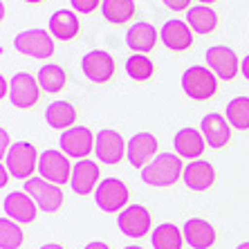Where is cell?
<instances>
[{
  "instance_id": "obj_1",
  "label": "cell",
  "mask_w": 249,
  "mask_h": 249,
  "mask_svg": "<svg viewBox=\"0 0 249 249\" xmlns=\"http://www.w3.org/2000/svg\"><path fill=\"white\" fill-rule=\"evenodd\" d=\"M182 173H184V164L178 153H160L148 166L142 168V180L148 186L166 189L182 180Z\"/></svg>"
},
{
  "instance_id": "obj_2",
  "label": "cell",
  "mask_w": 249,
  "mask_h": 249,
  "mask_svg": "<svg viewBox=\"0 0 249 249\" xmlns=\"http://www.w3.org/2000/svg\"><path fill=\"white\" fill-rule=\"evenodd\" d=\"M38 160H41V155H38L34 144L14 142L12 148L7 151V155L2 157V164L7 166V171H9L14 180H29L38 168Z\"/></svg>"
},
{
  "instance_id": "obj_3",
  "label": "cell",
  "mask_w": 249,
  "mask_h": 249,
  "mask_svg": "<svg viewBox=\"0 0 249 249\" xmlns=\"http://www.w3.org/2000/svg\"><path fill=\"white\" fill-rule=\"evenodd\" d=\"M182 90L193 101H207L218 92V76L209 68L193 65L182 74Z\"/></svg>"
},
{
  "instance_id": "obj_4",
  "label": "cell",
  "mask_w": 249,
  "mask_h": 249,
  "mask_svg": "<svg viewBox=\"0 0 249 249\" xmlns=\"http://www.w3.org/2000/svg\"><path fill=\"white\" fill-rule=\"evenodd\" d=\"M128 186L119 178H106L94 191V202L104 213H119L128 207Z\"/></svg>"
},
{
  "instance_id": "obj_5",
  "label": "cell",
  "mask_w": 249,
  "mask_h": 249,
  "mask_svg": "<svg viewBox=\"0 0 249 249\" xmlns=\"http://www.w3.org/2000/svg\"><path fill=\"white\" fill-rule=\"evenodd\" d=\"M25 193L45 213H56L58 209L63 207V191H61V186L43 180V178H29V180H25Z\"/></svg>"
},
{
  "instance_id": "obj_6",
  "label": "cell",
  "mask_w": 249,
  "mask_h": 249,
  "mask_svg": "<svg viewBox=\"0 0 249 249\" xmlns=\"http://www.w3.org/2000/svg\"><path fill=\"white\" fill-rule=\"evenodd\" d=\"M14 47L32 58H50L54 54V36L45 29H25L14 38Z\"/></svg>"
},
{
  "instance_id": "obj_7",
  "label": "cell",
  "mask_w": 249,
  "mask_h": 249,
  "mask_svg": "<svg viewBox=\"0 0 249 249\" xmlns=\"http://www.w3.org/2000/svg\"><path fill=\"white\" fill-rule=\"evenodd\" d=\"M94 142L97 137L92 135V130L86 126H74L68 128L61 133V151L70 157V160H88V155L94 151Z\"/></svg>"
},
{
  "instance_id": "obj_8",
  "label": "cell",
  "mask_w": 249,
  "mask_h": 249,
  "mask_svg": "<svg viewBox=\"0 0 249 249\" xmlns=\"http://www.w3.org/2000/svg\"><path fill=\"white\" fill-rule=\"evenodd\" d=\"M72 164H70L68 155L63 151H54L47 148L45 153H41L38 160V173L43 180L52 182V184H68V180H72Z\"/></svg>"
},
{
  "instance_id": "obj_9",
  "label": "cell",
  "mask_w": 249,
  "mask_h": 249,
  "mask_svg": "<svg viewBox=\"0 0 249 249\" xmlns=\"http://www.w3.org/2000/svg\"><path fill=\"white\" fill-rule=\"evenodd\" d=\"M204 61H207V68L222 81H233L236 74L240 72V61H238L236 52L227 45L209 47L204 54Z\"/></svg>"
},
{
  "instance_id": "obj_10",
  "label": "cell",
  "mask_w": 249,
  "mask_h": 249,
  "mask_svg": "<svg viewBox=\"0 0 249 249\" xmlns=\"http://www.w3.org/2000/svg\"><path fill=\"white\" fill-rule=\"evenodd\" d=\"M12 86H9V101H12L14 108H20V110H27L38 101L41 97V86H38V79H34L27 72H18L12 76Z\"/></svg>"
},
{
  "instance_id": "obj_11",
  "label": "cell",
  "mask_w": 249,
  "mask_h": 249,
  "mask_svg": "<svg viewBox=\"0 0 249 249\" xmlns=\"http://www.w3.org/2000/svg\"><path fill=\"white\" fill-rule=\"evenodd\" d=\"M117 225L122 229L124 236L128 238H144L146 233L151 231V213L146 211L142 204H130L119 213L117 218Z\"/></svg>"
},
{
  "instance_id": "obj_12",
  "label": "cell",
  "mask_w": 249,
  "mask_h": 249,
  "mask_svg": "<svg viewBox=\"0 0 249 249\" xmlns=\"http://www.w3.org/2000/svg\"><path fill=\"white\" fill-rule=\"evenodd\" d=\"M2 211H5L7 218H12L18 225H32L36 220L38 207H36V202L25 191H12L5 196Z\"/></svg>"
},
{
  "instance_id": "obj_13",
  "label": "cell",
  "mask_w": 249,
  "mask_h": 249,
  "mask_svg": "<svg viewBox=\"0 0 249 249\" xmlns=\"http://www.w3.org/2000/svg\"><path fill=\"white\" fill-rule=\"evenodd\" d=\"M81 70L92 83H108L115 74V58L104 50H92L83 56Z\"/></svg>"
},
{
  "instance_id": "obj_14",
  "label": "cell",
  "mask_w": 249,
  "mask_h": 249,
  "mask_svg": "<svg viewBox=\"0 0 249 249\" xmlns=\"http://www.w3.org/2000/svg\"><path fill=\"white\" fill-rule=\"evenodd\" d=\"M126 151H128V144L124 142V137L117 133V130H101V133L97 135L94 153H97V160H101V162L108 164V166L122 162Z\"/></svg>"
},
{
  "instance_id": "obj_15",
  "label": "cell",
  "mask_w": 249,
  "mask_h": 249,
  "mask_svg": "<svg viewBox=\"0 0 249 249\" xmlns=\"http://www.w3.org/2000/svg\"><path fill=\"white\" fill-rule=\"evenodd\" d=\"M160 155L157 153V137L151 133H137L130 137L128 142V151H126V157L130 166L135 168H144Z\"/></svg>"
},
{
  "instance_id": "obj_16",
  "label": "cell",
  "mask_w": 249,
  "mask_h": 249,
  "mask_svg": "<svg viewBox=\"0 0 249 249\" xmlns=\"http://www.w3.org/2000/svg\"><path fill=\"white\" fill-rule=\"evenodd\" d=\"M99 164L92 160H79L72 168V180L70 186L76 196H90V193L97 191L99 186Z\"/></svg>"
},
{
  "instance_id": "obj_17",
  "label": "cell",
  "mask_w": 249,
  "mask_h": 249,
  "mask_svg": "<svg viewBox=\"0 0 249 249\" xmlns=\"http://www.w3.org/2000/svg\"><path fill=\"white\" fill-rule=\"evenodd\" d=\"M160 38L171 52H186L193 45V29L184 20H166L164 27L160 29Z\"/></svg>"
},
{
  "instance_id": "obj_18",
  "label": "cell",
  "mask_w": 249,
  "mask_h": 249,
  "mask_svg": "<svg viewBox=\"0 0 249 249\" xmlns=\"http://www.w3.org/2000/svg\"><path fill=\"white\" fill-rule=\"evenodd\" d=\"M200 130H202L204 139H207V146H211L215 151L225 148L231 142V124L227 122V117L218 115V112L204 115L202 124H200Z\"/></svg>"
},
{
  "instance_id": "obj_19",
  "label": "cell",
  "mask_w": 249,
  "mask_h": 249,
  "mask_svg": "<svg viewBox=\"0 0 249 249\" xmlns=\"http://www.w3.org/2000/svg\"><path fill=\"white\" fill-rule=\"evenodd\" d=\"M175 153L182 157V160H197L202 157L204 148H207V139H204L202 130H196V128H182L175 133L173 139Z\"/></svg>"
},
{
  "instance_id": "obj_20",
  "label": "cell",
  "mask_w": 249,
  "mask_h": 249,
  "mask_svg": "<svg viewBox=\"0 0 249 249\" xmlns=\"http://www.w3.org/2000/svg\"><path fill=\"white\" fill-rule=\"evenodd\" d=\"M184 233V243L193 249H211L215 243V229L211 222L202 220V218H191L182 227Z\"/></svg>"
},
{
  "instance_id": "obj_21",
  "label": "cell",
  "mask_w": 249,
  "mask_h": 249,
  "mask_svg": "<svg viewBox=\"0 0 249 249\" xmlns=\"http://www.w3.org/2000/svg\"><path fill=\"white\" fill-rule=\"evenodd\" d=\"M182 180L191 191H209L215 182V168L204 160H193L184 166Z\"/></svg>"
},
{
  "instance_id": "obj_22",
  "label": "cell",
  "mask_w": 249,
  "mask_h": 249,
  "mask_svg": "<svg viewBox=\"0 0 249 249\" xmlns=\"http://www.w3.org/2000/svg\"><path fill=\"white\" fill-rule=\"evenodd\" d=\"M157 43V29L151 23L139 20L126 32V45L128 50H133L135 54H146L153 52V47Z\"/></svg>"
},
{
  "instance_id": "obj_23",
  "label": "cell",
  "mask_w": 249,
  "mask_h": 249,
  "mask_svg": "<svg viewBox=\"0 0 249 249\" xmlns=\"http://www.w3.org/2000/svg\"><path fill=\"white\" fill-rule=\"evenodd\" d=\"M79 16L72 9H58L50 16V34L58 41H72L79 34Z\"/></svg>"
},
{
  "instance_id": "obj_24",
  "label": "cell",
  "mask_w": 249,
  "mask_h": 249,
  "mask_svg": "<svg viewBox=\"0 0 249 249\" xmlns=\"http://www.w3.org/2000/svg\"><path fill=\"white\" fill-rule=\"evenodd\" d=\"M45 122L50 124V128H56V130H68V128H74V124H76L74 106L68 104V101H54V104L47 106Z\"/></svg>"
},
{
  "instance_id": "obj_25",
  "label": "cell",
  "mask_w": 249,
  "mask_h": 249,
  "mask_svg": "<svg viewBox=\"0 0 249 249\" xmlns=\"http://www.w3.org/2000/svg\"><path fill=\"white\" fill-rule=\"evenodd\" d=\"M186 23L193 29V34H211L218 27V14L209 5H197L186 12Z\"/></svg>"
},
{
  "instance_id": "obj_26",
  "label": "cell",
  "mask_w": 249,
  "mask_h": 249,
  "mask_svg": "<svg viewBox=\"0 0 249 249\" xmlns=\"http://www.w3.org/2000/svg\"><path fill=\"white\" fill-rule=\"evenodd\" d=\"M151 243L155 249H182L184 245V233L171 222H164L157 229H153Z\"/></svg>"
},
{
  "instance_id": "obj_27",
  "label": "cell",
  "mask_w": 249,
  "mask_h": 249,
  "mask_svg": "<svg viewBox=\"0 0 249 249\" xmlns=\"http://www.w3.org/2000/svg\"><path fill=\"white\" fill-rule=\"evenodd\" d=\"M101 14L108 23L124 25L135 16V0H104Z\"/></svg>"
},
{
  "instance_id": "obj_28",
  "label": "cell",
  "mask_w": 249,
  "mask_h": 249,
  "mask_svg": "<svg viewBox=\"0 0 249 249\" xmlns=\"http://www.w3.org/2000/svg\"><path fill=\"white\" fill-rule=\"evenodd\" d=\"M65 81H68V76H65V70L61 65L47 63L38 70V86H41V90H45L50 94L61 92L65 88Z\"/></svg>"
},
{
  "instance_id": "obj_29",
  "label": "cell",
  "mask_w": 249,
  "mask_h": 249,
  "mask_svg": "<svg viewBox=\"0 0 249 249\" xmlns=\"http://www.w3.org/2000/svg\"><path fill=\"white\" fill-rule=\"evenodd\" d=\"M227 122L231 124V128L238 130H249V97H236L227 106Z\"/></svg>"
},
{
  "instance_id": "obj_30",
  "label": "cell",
  "mask_w": 249,
  "mask_h": 249,
  "mask_svg": "<svg viewBox=\"0 0 249 249\" xmlns=\"http://www.w3.org/2000/svg\"><path fill=\"white\" fill-rule=\"evenodd\" d=\"M126 74L133 81H148L155 74V63L148 58V54H133L126 61Z\"/></svg>"
},
{
  "instance_id": "obj_31",
  "label": "cell",
  "mask_w": 249,
  "mask_h": 249,
  "mask_svg": "<svg viewBox=\"0 0 249 249\" xmlns=\"http://www.w3.org/2000/svg\"><path fill=\"white\" fill-rule=\"evenodd\" d=\"M25 236L23 229L18 227V222H14L12 218H2L0 220V247L2 249H20Z\"/></svg>"
},
{
  "instance_id": "obj_32",
  "label": "cell",
  "mask_w": 249,
  "mask_h": 249,
  "mask_svg": "<svg viewBox=\"0 0 249 249\" xmlns=\"http://www.w3.org/2000/svg\"><path fill=\"white\" fill-rule=\"evenodd\" d=\"M104 0H70V5L74 9L76 14H92L97 12L99 7H101Z\"/></svg>"
},
{
  "instance_id": "obj_33",
  "label": "cell",
  "mask_w": 249,
  "mask_h": 249,
  "mask_svg": "<svg viewBox=\"0 0 249 249\" xmlns=\"http://www.w3.org/2000/svg\"><path fill=\"white\" fill-rule=\"evenodd\" d=\"M162 2L171 12H189L191 9V0H162Z\"/></svg>"
},
{
  "instance_id": "obj_34",
  "label": "cell",
  "mask_w": 249,
  "mask_h": 249,
  "mask_svg": "<svg viewBox=\"0 0 249 249\" xmlns=\"http://www.w3.org/2000/svg\"><path fill=\"white\" fill-rule=\"evenodd\" d=\"M0 137H2V142H0V153H2V157H5L7 151L12 148V144H9V133H7V130H2V133H0Z\"/></svg>"
},
{
  "instance_id": "obj_35",
  "label": "cell",
  "mask_w": 249,
  "mask_h": 249,
  "mask_svg": "<svg viewBox=\"0 0 249 249\" xmlns=\"http://www.w3.org/2000/svg\"><path fill=\"white\" fill-rule=\"evenodd\" d=\"M240 72H243V76L249 81V54L243 58V61H240Z\"/></svg>"
},
{
  "instance_id": "obj_36",
  "label": "cell",
  "mask_w": 249,
  "mask_h": 249,
  "mask_svg": "<svg viewBox=\"0 0 249 249\" xmlns=\"http://www.w3.org/2000/svg\"><path fill=\"white\" fill-rule=\"evenodd\" d=\"M9 178H12V175H9V171H7V166H5V164H2V168H0V184H2V186H7V182H9Z\"/></svg>"
},
{
  "instance_id": "obj_37",
  "label": "cell",
  "mask_w": 249,
  "mask_h": 249,
  "mask_svg": "<svg viewBox=\"0 0 249 249\" xmlns=\"http://www.w3.org/2000/svg\"><path fill=\"white\" fill-rule=\"evenodd\" d=\"M0 86H2V88H0V94H2V97H9V86H12V83L2 76V79H0Z\"/></svg>"
},
{
  "instance_id": "obj_38",
  "label": "cell",
  "mask_w": 249,
  "mask_h": 249,
  "mask_svg": "<svg viewBox=\"0 0 249 249\" xmlns=\"http://www.w3.org/2000/svg\"><path fill=\"white\" fill-rule=\"evenodd\" d=\"M86 249H110L106 243H90V245H86Z\"/></svg>"
},
{
  "instance_id": "obj_39",
  "label": "cell",
  "mask_w": 249,
  "mask_h": 249,
  "mask_svg": "<svg viewBox=\"0 0 249 249\" xmlns=\"http://www.w3.org/2000/svg\"><path fill=\"white\" fill-rule=\"evenodd\" d=\"M41 249H63L61 245H56V243H47V245H43Z\"/></svg>"
},
{
  "instance_id": "obj_40",
  "label": "cell",
  "mask_w": 249,
  "mask_h": 249,
  "mask_svg": "<svg viewBox=\"0 0 249 249\" xmlns=\"http://www.w3.org/2000/svg\"><path fill=\"white\" fill-rule=\"evenodd\" d=\"M213 2H218V0H200V5H209V7L213 5Z\"/></svg>"
},
{
  "instance_id": "obj_41",
  "label": "cell",
  "mask_w": 249,
  "mask_h": 249,
  "mask_svg": "<svg viewBox=\"0 0 249 249\" xmlns=\"http://www.w3.org/2000/svg\"><path fill=\"white\" fill-rule=\"evenodd\" d=\"M236 249H249V243H240Z\"/></svg>"
},
{
  "instance_id": "obj_42",
  "label": "cell",
  "mask_w": 249,
  "mask_h": 249,
  "mask_svg": "<svg viewBox=\"0 0 249 249\" xmlns=\"http://www.w3.org/2000/svg\"><path fill=\"white\" fill-rule=\"evenodd\" d=\"M25 2H29V5H36V2H43V0H25Z\"/></svg>"
},
{
  "instance_id": "obj_43",
  "label": "cell",
  "mask_w": 249,
  "mask_h": 249,
  "mask_svg": "<svg viewBox=\"0 0 249 249\" xmlns=\"http://www.w3.org/2000/svg\"><path fill=\"white\" fill-rule=\"evenodd\" d=\"M126 249H142V247H135V245H130V247H126Z\"/></svg>"
}]
</instances>
